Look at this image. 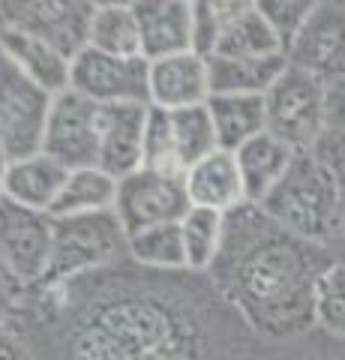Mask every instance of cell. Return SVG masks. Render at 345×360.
Returning <instances> with one entry per match:
<instances>
[{
  "label": "cell",
  "instance_id": "cell-1",
  "mask_svg": "<svg viewBox=\"0 0 345 360\" xmlns=\"http://www.w3.org/2000/svg\"><path fill=\"white\" fill-rule=\"evenodd\" d=\"M15 330L33 360H259V336L204 274H160L136 262L37 285Z\"/></svg>",
  "mask_w": 345,
  "mask_h": 360
},
{
  "label": "cell",
  "instance_id": "cell-2",
  "mask_svg": "<svg viewBox=\"0 0 345 360\" xmlns=\"http://www.w3.org/2000/svg\"><path fill=\"white\" fill-rule=\"evenodd\" d=\"M337 262L333 250L276 225L259 205L226 217V234L207 279L247 328L271 342L315 328V283Z\"/></svg>",
  "mask_w": 345,
  "mask_h": 360
},
{
  "label": "cell",
  "instance_id": "cell-3",
  "mask_svg": "<svg viewBox=\"0 0 345 360\" xmlns=\"http://www.w3.org/2000/svg\"><path fill=\"white\" fill-rule=\"evenodd\" d=\"M259 207L276 225L309 243L327 246V250L339 243L342 189L321 168L313 150H297L292 168Z\"/></svg>",
  "mask_w": 345,
  "mask_h": 360
},
{
  "label": "cell",
  "instance_id": "cell-4",
  "mask_svg": "<svg viewBox=\"0 0 345 360\" xmlns=\"http://www.w3.org/2000/svg\"><path fill=\"white\" fill-rule=\"evenodd\" d=\"M124 262H129V234L115 210L54 219L51 262L39 285H63Z\"/></svg>",
  "mask_w": 345,
  "mask_h": 360
},
{
  "label": "cell",
  "instance_id": "cell-5",
  "mask_svg": "<svg viewBox=\"0 0 345 360\" xmlns=\"http://www.w3.org/2000/svg\"><path fill=\"white\" fill-rule=\"evenodd\" d=\"M264 108L267 132L292 144L294 150H313L318 135L327 129V84L288 63L264 94Z\"/></svg>",
  "mask_w": 345,
  "mask_h": 360
},
{
  "label": "cell",
  "instance_id": "cell-6",
  "mask_svg": "<svg viewBox=\"0 0 345 360\" xmlns=\"http://www.w3.org/2000/svg\"><path fill=\"white\" fill-rule=\"evenodd\" d=\"M93 13L96 4L87 0H6L0 4V25L30 33L75 60L91 42Z\"/></svg>",
  "mask_w": 345,
  "mask_h": 360
},
{
  "label": "cell",
  "instance_id": "cell-7",
  "mask_svg": "<svg viewBox=\"0 0 345 360\" xmlns=\"http://www.w3.org/2000/svg\"><path fill=\"white\" fill-rule=\"evenodd\" d=\"M99 120H103V105H96L93 99L75 90L51 96L46 132H42V153L70 172L99 168Z\"/></svg>",
  "mask_w": 345,
  "mask_h": 360
},
{
  "label": "cell",
  "instance_id": "cell-8",
  "mask_svg": "<svg viewBox=\"0 0 345 360\" xmlns=\"http://www.w3.org/2000/svg\"><path fill=\"white\" fill-rule=\"evenodd\" d=\"M189 207L193 205H189L186 195L183 174L138 168L136 174L117 180L115 213L129 238L148 229H157V225L181 222Z\"/></svg>",
  "mask_w": 345,
  "mask_h": 360
},
{
  "label": "cell",
  "instance_id": "cell-9",
  "mask_svg": "<svg viewBox=\"0 0 345 360\" xmlns=\"http://www.w3.org/2000/svg\"><path fill=\"white\" fill-rule=\"evenodd\" d=\"M51 96L33 87L0 51V150L9 160L42 153Z\"/></svg>",
  "mask_w": 345,
  "mask_h": 360
},
{
  "label": "cell",
  "instance_id": "cell-10",
  "mask_svg": "<svg viewBox=\"0 0 345 360\" xmlns=\"http://www.w3.org/2000/svg\"><path fill=\"white\" fill-rule=\"evenodd\" d=\"M150 63L144 58H115L84 49L72 60L70 90L93 99L96 105H150Z\"/></svg>",
  "mask_w": 345,
  "mask_h": 360
},
{
  "label": "cell",
  "instance_id": "cell-11",
  "mask_svg": "<svg viewBox=\"0 0 345 360\" xmlns=\"http://www.w3.org/2000/svg\"><path fill=\"white\" fill-rule=\"evenodd\" d=\"M54 217L42 210L0 201V262L30 285H39L51 262Z\"/></svg>",
  "mask_w": 345,
  "mask_h": 360
},
{
  "label": "cell",
  "instance_id": "cell-12",
  "mask_svg": "<svg viewBox=\"0 0 345 360\" xmlns=\"http://www.w3.org/2000/svg\"><path fill=\"white\" fill-rule=\"evenodd\" d=\"M288 63L313 72L325 84L345 78V4H315L313 15L288 49Z\"/></svg>",
  "mask_w": 345,
  "mask_h": 360
},
{
  "label": "cell",
  "instance_id": "cell-13",
  "mask_svg": "<svg viewBox=\"0 0 345 360\" xmlns=\"http://www.w3.org/2000/svg\"><path fill=\"white\" fill-rule=\"evenodd\" d=\"M150 105H103L99 168L115 180L136 174L144 162V127Z\"/></svg>",
  "mask_w": 345,
  "mask_h": 360
},
{
  "label": "cell",
  "instance_id": "cell-14",
  "mask_svg": "<svg viewBox=\"0 0 345 360\" xmlns=\"http://www.w3.org/2000/svg\"><path fill=\"white\" fill-rule=\"evenodd\" d=\"M141 58L153 63L193 51V4L186 0H136Z\"/></svg>",
  "mask_w": 345,
  "mask_h": 360
},
{
  "label": "cell",
  "instance_id": "cell-15",
  "mask_svg": "<svg viewBox=\"0 0 345 360\" xmlns=\"http://www.w3.org/2000/svg\"><path fill=\"white\" fill-rule=\"evenodd\" d=\"M150 105L165 111H181L204 105L210 99V78H207V58L195 51L174 54L150 63L148 72Z\"/></svg>",
  "mask_w": 345,
  "mask_h": 360
},
{
  "label": "cell",
  "instance_id": "cell-16",
  "mask_svg": "<svg viewBox=\"0 0 345 360\" xmlns=\"http://www.w3.org/2000/svg\"><path fill=\"white\" fill-rule=\"evenodd\" d=\"M0 51H4L6 58L13 60L15 70L25 75L33 87H39L42 94L58 96L63 90H70L72 60L63 58L58 49H51V45H46L42 39L0 25Z\"/></svg>",
  "mask_w": 345,
  "mask_h": 360
},
{
  "label": "cell",
  "instance_id": "cell-17",
  "mask_svg": "<svg viewBox=\"0 0 345 360\" xmlns=\"http://www.w3.org/2000/svg\"><path fill=\"white\" fill-rule=\"evenodd\" d=\"M183 184L193 207H207L228 217L231 210L249 205L247 186H243V177L237 168V156L228 150H216L207 160L193 165L183 174Z\"/></svg>",
  "mask_w": 345,
  "mask_h": 360
},
{
  "label": "cell",
  "instance_id": "cell-18",
  "mask_svg": "<svg viewBox=\"0 0 345 360\" xmlns=\"http://www.w3.org/2000/svg\"><path fill=\"white\" fill-rule=\"evenodd\" d=\"M235 156H237L243 186H247V201L249 205H261L276 189V184L285 177L288 168H292L297 150L282 139H276L273 132H261L252 141L243 144Z\"/></svg>",
  "mask_w": 345,
  "mask_h": 360
},
{
  "label": "cell",
  "instance_id": "cell-19",
  "mask_svg": "<svg viewBox=\"0 0 345 360\" xmlns=\"http://www.w3.org/2000/svg\"><path fill=\"white\" fill-rule=\"evenodd\" d=\"M66 177H70V168L46 153L13 160L9 162V172H6V198L21 207L51 213Z\"/></svg>",
  "mask_w": 345,
  "mask_h": 360
},
{
  "label": "cell",
  "instance_id": "cell-20",
  "mask_svg": "<svg viewBox=\"0 0 345 360\" xmlns=\"http://www.w3.org/2000/svg\"><path fill=\"white\" fill-rule=\"evenodd\" d=\"M288 66L285 54L276 58H207L210 96H264Z\"/></svg>",
  "mask_w": 345,
  "mask_h": 360
},
{
  "label": "cell",
  "instance_id": "cell-21",
  "mask_svg": "<svg viewBox=\"0 0 345 360\" xmlns=\"http://www.w3.org/2000/svg\"><path fill=\"white\" fill-rule=\"evenodd\" d=\"M207 108L216 127L219 150L237 153L255 135L267 132L264 96H210Z\"/></svg>",
  "mask_w": 345,
  "mask_h": 360
},
{
  "label": "cell",
  "instance_id": "cell-22",
  "mask_svg": "<svg viewBox=\"0 0 345 360\" xmlns=\"http://www.w3.org/2000/svg\"><path fill=\"white\" fill-rule=\"evenodd\" d=\"M214 54H219V58H276V54H285V51L280 39H276V33L271 30V25L259 13V6L243 4L228 18Z\"/></svg>",
  "mask_w": 345,
  "mask_h": 360
},
{
  "label": "cell",
  "instance_id": "cell-23",
  "mask_svg": "<svg viewBox=\"0 0 345 360\" xmlns=\"http://www.w3.org/2000/svg\"><path fill=\"white\" fill-rule=\"evenodd\" d=\"M115 201H117L115 177L105 174L103 168H79V172H70V177H66L60 195L51 207V217L66 219V217H87V213L115 210Z\"/></svg>",
  "mask_w": 345,
  "mask_h": 360
},
{
  "label": "cell",
  "instance_id": "cell-24",
  "mask_svg": "<svg viewBox=\"0 0 345 360\" xmlns=\"http://www.w3.org/2000/svg\"><path fill=\"white\" fill-rule=\"evenodd\" d=\"M87 49L115 58H141V30L132 4H96Z\"/></svg>",
  "mask_w": 345,
  "mask_h": 360
},
{
  "label": "cell",
  "instance_id": "cell-25",
  "mask_svg": "<svg viewBox=\"0 0 345 360\" xmlns=\"http://www.w3.org/2000/svg\"><path fill=\"white\" fill-rule=\"evenodd\" d=\"M171 129H174V150H177V165L186 174L193 165L207 160L210 153L219 150L216 127L210 117V108L195 105V108H181L171 111Z\"/></svg>",
  "mask_w": 345,
  "mask_h": 360
},
{
  "label": "cell",
  "instance_id": "cell-26",
  "mask_svg": "<svg viewBox=\"0 0 345 360\" xmlns=\"http://www.w3.org/2000/svg\"><path fill=\"white\" fill-rule=\"evenodd\" d=\"M222 234H226V213L207 210V207H189L181 219V238L186 252V267L193 274H207L216 262Z\"/></svg>",
  "mask_w": 345,
  "mask_h": 360
},
{
  "label": "cell",
  "instance_id": "cell-27",
  "mask_svg": "<svg viewBox=\"0 0 345 360\" xmlns=\"http://www.w3.org/2000/svg\"><path fill=\"white\" fill-rule=\"evenodd\" d=\"M129 262L138 267L160 270V274H181L186 267V252H183V238H181V222L171 225H157L141 234L129 238Z\"/></svg>",
  "mask_w": 345,
  "mask_h": 360
},
{
  "label": "cell",
  "instance_id": "cell-28",
  "mask_svg": "<svg viewBox=\"0 0 345 360\" xmlns=\"http://www.w3.org/2000/svg\"><path fill=\"white\" fill-rule=\"evenodd\" d=\"M315 328L345 340V262H333L315 283Z\"/></svg>",
  "mask_w": 345,
  "mask_h": 360
},
{
  "label": "cell",
  "instance_id": "cell-29",
  "mask_svg": "<svg viewBox=\"0 0 345 360\" xmlns=\"http://www.w3.org/2000/svg\"><path fill=\"white\" fill-rule=\"evenodd\" d=\"M141 168H150V172H169V174H183L181 165H177V150H174L171 111L150 105L148 127H144V162H141Z\"/></svg>",
  "mask_w": 345,
  "mask_h": 360
},
{
  "label": "cell",
  "instance_id": "cell-30",
  "mask_svg": "<svg viewBox=\"0 0 345 360\" xmlns=\"http://www.w3.org/2000/svg\"><path fill=\"white\" fill-rule=\"evenodd\" d=\"M243 6V0H202L193 4V51L210 58L219 45L228 18Z\"/></svg>",
  "mask_w": 345,
  "mask_h": 360
},
{
  "label": "cell",
  "instance_id": "cell-31",
  "mask_svg": "<svg viewBox=\"0 0 345 360\" xmlns=\"http://www.w3.org/2000/svg\"><path fill=\"white\" fill-rule=\"evenodd\" d=\"M255 6H259V13L276 33V39H280L285 58H288V49L300 37V30H304L309 15H313L315 4L313 0H259Z\"/></svg>",
  "mask_w": 345,
  "mask_h": 360
},
{
  "label": "cell",
  "instance_id": "cell-32",
  "mask_svg": "<svg viewBox=\"0 0 345 360\" xmlns=\"http://www.w3.org/2000/svg\"><path fill=\"white\" fill-rule=\"evenodd\" d=\"M37 295V285L25 283L21 276H15L4 262H0V328H18L25 321V315Z\"/></svg>",
  "mask_w": 345,
  "mask_h": 360
},
{
  "label": "cell",
  "instance_id": "cell-33",
  "mask_svg": "<svg viewBox=\"0 0 345 360\" xmlns=\"http://www.w3.org/2000/svg\"><path fill=\"white\" fill-rule=\"evenodd\" d=\"M313 156L321 162V168L333 177L342 193H345V129L327 127L318 135V141L313 144Z\"/></svg>",
  "mask_w": 345,
  "mask_h": 360
},
{
  "label": "cell",
  "instance_id": "cell-34",
  "mask_svg": "<svg viewBox=\"0 0 345 360\" xmlns=\"http://www.w3.org/2000/svg\"><path fill=\"white\" fill-rule=\"evenodd\" d=\"M0 360H33L27 340L13 328H0Z\"/></svg>",
  "mask_w": 345,
  "mask_h": 360
},
{
  "label": "cell",
  "instance_id": "cell-35",
  "mask_svg": "<svg viewBox=\"0 0 345 360\" xmlns=\"http://www.w3.org/2000/svg\"><path fill=\"white\" fill-rule=\"evenodd\" d=\"M327 127L345 129V78L327 84Z\"/></svg>",
  "mask_w": 345,
  "mask_h": 360
},
{
  "label": "cell",
  "instance_id": "cell-36",
  "mask_svg": "<svg viewBox=\"0 0 345 360\" xmlns=\"http://www.w3.org/2000/svg\"><path fill=\"white\" fill-rule=\"evenodd\" d=\"M259 360H337V357L318 354V352H288V354H271V357H259Z\"/></svg>",
  "mask_w": 345,
  "mask_h": 360
},
{
  "label": "cell",
  "instance_id": "cell-37",
  "mask_svg": "<svg viewBox=\"0 0 345 360\" xmlns=\"http://www.w3.org/2000/svg\"><path fill=\"white\" fill-rule=\"evenodd\" d=\"M9 162H13V160H9V156L0 150V201L6 198V172H9Z\"/></svg>",
  "mask_w": 345,
  "mask_h": 360
},
{
  "label": "cell",
  "instance_id": "cell-38",
  "mask_svg": "<svg viewBox=\"0 0 345 360\" xmlns=\"http://www.w3.org/2000/svg\"><path fill=\"white\" fill-rule=\"evenodd\" d=\"M339 243H345V193H342V217H339Z\"/></svg>",
  "mask_w": 345,
  "mask_h": 360
}]
</instances>
